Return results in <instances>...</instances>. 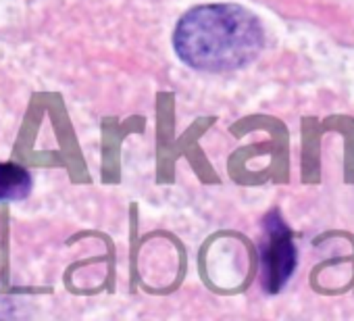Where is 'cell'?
Masks as SVG:
<instances>
[{
    "instance_id": "1",
    "label": "cell",
    "mask_w": 354,
    "mask_h": 321,
    "mask_svg": "<svg viewBox=\"0 0 354 321\" xmlns=\"http://www.w3.org/2000/svg\"><path fill=\"white\" fill-rule=\"evenodd\" d=\"M265 32L254 13L240 5H201L190 9L175 28L173 46L196 71L223 73L254 61Z\"/></svg>"
},
{
    "instance_id": "2",
    "label": "cell",
    "mask_w": 354,
    "mask_h": 321,
    "mask_svg": "<svg viewBox=\"0 0 354 321\" xmlns=\"http://www.w3.org/2000/svg\"><path fill=\"white\" fill-rule=\"evenodd\" d=\"M296 269V246L290 228L277 211L265 219V238L261 246V277L267 292H279Z\"/></svg>"
},
{
    "instance_id": "3",
    "label": "cell",
    "mask_w": 354,
    "mask_h": 321,
    "mask_svg": "<svg viewBox=\"0 0 354 321\" xmlns=\"http://www.w3.org/2000/svg\"><path fill=\"white\" fill-rule=\"evenodd\" d=\"M32 192V176L15 163H0V203L21 201Z\"/></svg>"
}]
</instances>
